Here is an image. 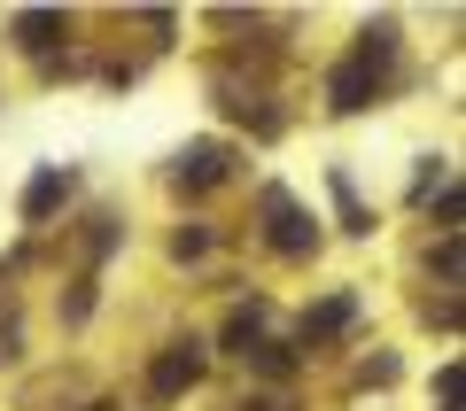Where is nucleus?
Masks as SVG:
<instances>
[{
  "instance_id": "f257e3e1",
  "label": "nucleus",
  "mask_w": 466,
  "mask_h": 411,
  "mask_svg": "<svg viewBox=\"0 0 466 411\" xmlns=\"http://www.w3.org/2000/svg\"><path fill=\"white\" fill-rule=\"evenodd\" d=\"M389 55H397V32H389V24H373V32H366V47L350 55V63L334 70V85H327V94H334V109H366V101H373V85H381V70H389Z\"/></svg>"
},
{
  "instance_id": "f03ea898",
  "label": "nucleus",
  "mask_w": 466,
  "mask_h": 411,
  "mask_svg": "<svg viewBox=\"0 0 466 411\" xmlns=\"http://www.w3.org/2000/svg\"><path fill=\"white\" fill-rule=\"evenodd\" d=\"M265 217H272V248H280V256H303V248H311V226H303V210L280 195V186L265 195Z\"/></svg>"
},
{
  "instance_id": "7ed1b4c3",
  "label": "nucleus",
  "mask_w": 466,
  "mask_h": 411,
  "mask_svg": "<svg viewBox=\"0 0 466 411\" xmlns=\"http://www.w3.org/2000/svg\"><path fill=\"white\" fill-rule=\"evenodd\" d=\"M195 380H202V349L179 342V349H164V357H156L148 388H156V396H179V388H195Z\"/></svg>"
},
{
  "instance_id": "20e7f679",
  "label": "nucleus",
  "mask_w": 466,
  "mask_h": 411,
  "mask_svg": "<svg viewBox=\"0 0 466 411\" xmlns=\"http://www.w3.org/2000/svg\"><path fill=\"white\" fill-rule=\"evenodd\" d=\"M63 195H70V171H39V179L24 186V217H32V226H39V217H55V210H63Z\"/></svg>"
},
{
  "instance_id": "39448f33",
  "label": "nucleus",
  "mask_w": 466,
  "mask_h": 411,
  "mask_svg": "<svg viewBox=\"0 0 466 411\" xmlns=\"http://www.w3.org/2000/svg\"><path fill=\"white\" fill-rule=\"evenodd\" d=\"M210 179H226V148H218V140H195V148L179 155V186H210Z\"/></svg>"
},
{
  "instance_id": "423d86ee",
  "label": "nucleus",
  "mask_w": 466,
  "mask_h": 411,
  "mask_svg": "<svg viewBox=\"0 0 466 411\" xmlns=\"http://www.w3.org/2000/svg\"><path fill=\"white\" fill-rule=\"evenodd\" d=\"M16 39H24L32 55H47L55 39H63V16H55V8H24V16H16Z\"/></svg>"
},
{
  "instance_id": "0eeeda50",
  "label": "nucleus",
  "mask_w": 466,
  "mask_h": 411,
  "mask_svg": "<svg viewBox=\"0 0 466 411\" xmlns=\"http://www.w3.org/2000/svg\"><path fill=\"white\" fill-rule=\"evenodd\" d=\"M350 311H358L350 296H327L311 318H303V342H327V334H342V326H350Z\"/></svg>"
},
{
  "instance_id": "6e6552de",
  "label": "nucleus",
  "mask_w": 466,
  "mask_h": 411,
  "mask_svg": "<svg viewBox=\"0 0 466 411\" xmlns=\"http://www.w3.org/2000/svg\"><path fill=\"white\" fill-rule=\"evenodd\" d=\"M257 342V311H233L226 318V349H249Z\"/></svg>"
}]
</instances>
